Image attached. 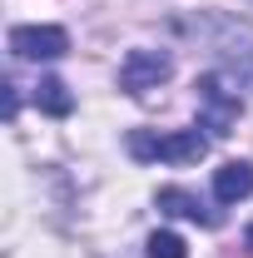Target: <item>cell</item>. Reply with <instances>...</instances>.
Returning a JSON list of instances; mask_svg holds the SVG:
<instances>
[{
	"instance_id": "6",
	"label": "cell",
	"mask_w": 253,
	"mask_h": 258,
	"mask_svg": "<svg viewBox=\"0 0 253 258\" xmlns=\"http://www.w3.org/2000/svg\"><path fill=\"white\" fill-rule=\"evenodd\" d=\"M154 204L164 209V214H174V219H189V224H199V228H219V224H223L219 209H209L199 194L179 189V184H164V189L154 194Z\"/></svg>"
},
{
	"instance_id": "9",
	"label": "cell",
	"mask_w": 253,
	"mask_h": 258,
	"mask_svg": "<svg viewBox=\"0 0 253 258\" xmlns=\"http://www.w3.org/2000/svg\"><path fill=\"white\" fill-rule=\"evenodd\" d=\"M149 258H189V248H184V238L179 233H149Z\"/></svg>"
},
{
	"instance_id": "2",
	"label": "cell",
	"mask_w": 253,
	"mask_h": 258,
	"mask_svg": "<svg viewBox=\"0 0 253 258\" xmlns=\"http://www.w3.org/2000/svg\"><path fill=\"white\" fill-rule=\"evenodd\" d=\"M194 99H199V129H209V139L233 134L238 114H243V99H238V85H233V80H223L219 70H214V75H199Z\"/></svg>"
},
{
	"instance_id": "4",
	"label": "cell",
	"mask_w": 253,
	"mask_h": 258,
	"mask_svg": "<svg viewBox=\"0 0 253 258\" xmlns=\"http://www.w3.org/2000/svg\"><path fill=\"white\" fill-rule=\"evenodd\" d=\"M169 75H174V55L169 50H129L124 64H119V90L124 95H149L159 85H169Z\"/></svg>"
},
{
	"instance_id": "1",
	"label": "cell",
	"mask_w": 253,
	"mask_h": 258,
	"mask_svg": "<svg viewBox=\"0 0 253 258\" xmlns=\"http://www.w3.org/2000/svg\"><path fill=\"white\" fill-rule=\"evenodd\" d=\"M124 149L134 154L139 164H199L209 154V134H199L194 129H174V134H149V129H129Z\"/></svg>"
},
{
	"instance_id": "7",
	"label": "cell",
	"mask_w": 253,
	"mask_h": 258,
	"mask_svg": "<svg viewBox=\"0 0 253 258\" xmlns=\"http://www.w3.org/2000/svg\"><path fill=\"white\" fill-rule=\"evenodd\" d=\"M253 194V164L248 159H228L214 169V199L219 204H243Z\"/></svg>"
},
{
	"instance_id": "3",
	"label": "cell",
	"mask_w": 253,
	"mask_h": 258,
	"mask_svg": "<svg viewBox=\"0 0 253 258\" xmlns=\"http://www.w3.org/2000/svg\"><path fill=\"white\" fill-rule=\"evenodd\" d=\"M209 35H214L219 75L253 95V35L243 25H233V20H209Z\"/></svg>"
},
{
	"instance_id": "12",
	"label": "cell",
	"mask_w": 253,
	"mask_h": 258,
	"mask_svg": "<svg viewBox=\"0 0 253 258\" xmlns=\"http://www.w3.org/2000/svg\"><path fill=\"white\" fill-rule=\"evenodd\" d=\"M243 5H253V0H243Z\"/></svg>"
},
{
	"instance_id": "11",
	"label": "cell",
	"mask_w": 253,
	"mask_h": 258,
	"mask_svg": "<svg viewBox=\"0 0 253 258\" xmlns=\"http://www.w3.org/2000/svg\"><path fill=\"white\" fill-rule=\"evenodd\" d=\"M248 248H253V228H248Z\"/></svg>"
},
{
	"instance_id": "10",
	"label": "cell",
	"mask_w": 253,
	"mask_h": 258,
	"mask_svg": "<svg viewBox=\"0 0 253 258\" xmlns=\"http://www.w3.org/2000/svg\"><path fill=\"white\" fill-rule=\"evenodd\" d=\"M0 90H5V119H15V114H20V90H15L10 80H5Z\"/></svg>"
},
{
	"instance_id": "5",
	"label": "cell",
	"mask_w": 253,
	"mask_h": 258,
	"mask_svg": "<svg viewBox=\"0 0 253 258\" xmlns=\"http://www.w3.org/2000/svg\"><path fill=\"white\" fill-rule=\"evenodd\" d=\"M10 55L15 60H60L70 55V30L60 25H15L10 30Z\"/></svg>"
},
{
	"instance_id": "8",
	"label": "cell",
	"mask_w": 253,
	"mask_h": 258,
	"mask_svg": "<svg viewBox=\"0 0 253 258\" xmlns=\"http://www.w3.org/2000/svg\"><path fill=\"white\" fill-rule=\"evenodd\" d=\"M35 104H40V114H50V119L75 114V95H70V85L55 80V75H45V80L35 85Z\"/></svg>"
}]
</instances>
